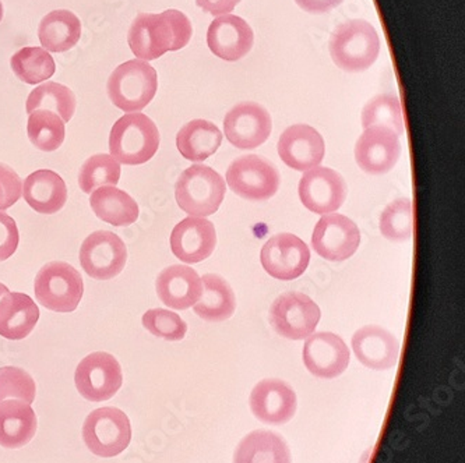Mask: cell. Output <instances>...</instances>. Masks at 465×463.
I'll use <instances>...</instances> for the list:
<instances>
[{"instance_id":"4","label":"cell","mask_w":465,"mask_h":463,"mask_svg":"<svg viewBox=\"0 0 465 463\" xmlns=\"http://www.w3.org/2000/svg\"><path fill=\"white\" fill-rule=\"evenodd\" d=\"M225 181L214 169L192 165L179 176L175 186L176 202L189 217L206 218L215 214L224 200Z\"/></svg>"},{"instance_id":"41","label":"cell","mask_w":465,"mask_h":463,"mask_svg":"<svg viewBox=\"0 0 465 463\" xmlns=\"http://www.w3.org/2000/svg\"><path fill=\"white\" fill-rule=\"evenodd\" d=\"M20 241L17 223L10 215L0 211V261L10 259L15 253Z\"/></svg>"},{"instance_id":"36","label":"cell","mask_w":465,"mask_h":463,"mask_svg":"<svg viewBox=\"0 0 465 463\" xmlns=\"http://www.w3.org/2000/svg\"><path fill=\"white\" fill-rule=\"evenodd\" d=\"M121 179V165L106 153L88 158L80 169L79 186L85 194L104 186H116Z\"/></svg>"},{"instance_id":"8","label":"cell","mask_w":465,"mask_h":463,"mask_svg":"<svg viewBox=\"0 0 465 463\" xmlns=\"http://www.w3.org/2000/svg\"><path fill=\"white\" fill-rule=\"evenodd\" d=\"M321 321V309L309 296L288 292L275 299L270 310V324L287 340L311 337Z\"/></svg>"},{"instance_id":"25","label":"cell","mask_w":465,"mask_h":463,"mask_svg":"<svg viewBox=\"0 0 465 463\" xmlns=\"http://www.w3.org/2000/svg\"><path fill=\"white\" fill-rule=\"evenodd\" d=\"M40 320V309L25 293H7L0 299V335L10 340L27 338Z\"/></svg>"},{"instance_id":"21","label":"cell","mask_w":465,"mask_h":463,"mask_svg":"<svg viewBox=\"0 0 465 463\" xmlns=\"http://www.w3.org/2000/svg\"><path fill=\"white\" fill-rule=\"evenodd\" d=\"M253 41V30L239 15H220L210 25L207 33L210 51L227 62H236L245 57L251 52Z\"/></svg>"},{"instance_id":"16","label":"cell","mask_w":465,"mask_h":463,"mask_svg":"<svg viewBox=\"0 0 465 463\" xmlns=\"http://www.w3.org/2000/svg\"><path fill=\"white\" fill-rule=\"evenodd\" d=\"M401 155L399 136L386 127H368L355 145L358 166L369 175H384L396 166Z\"/></svg>"},{"instance_id":"35","label":"cell","mask_w":465,"mask_h":463,"mask_svg":"<svg viewBox=\"0 0 465 463\" xmlns=\"http://www.w3.org/2000/svg\"><path fill=\"white\" fill-rule=\"evenodd\" d=\"M363 129L379 126L386 127L402 136L405 132L404 116H402L401 103L396 95L383 94L366 103L362 111Z\"/></svg>"},{"instance_id":"30","label":"cell","mask_w":465,"mask_h":463,"mask_svg":"<svg viewBox=\"0 0 465 463\" xmlns=\"http://www.w3.org/2000/svg\"><path fill=\"white\" fill-rule=\"evenodd\" d=\"M233 463H291V452L282 437L259 430L239 442Z\"/></svg>"},{"instance_id":"17","label":"cell","mask_w":465,"mask_h":463,"mask_svg":"<svg viewBox=\"0 0 465 463\" xmlns=\"http://www.w3.org/2000/svg\"><path fill=\"white\" fill-rule=\"evenodd\" d=\"M278 155L295 171L306 172L321 165L326 153L323 137L308 124L288 127L278 140Z\"/></svg>"},{"instance_id":"13","label":"cell","mask_w":465,"mask_h":463,"mask_svg":"<svg viewBox=\"0 0 465 463\" xmlns=\"http://www.w3.org/2000/svg\"><path fill=\"white\" fill-rule=\"evenodd\" d=\"M260 261L270 277L280 281L300 278L311 261V251L305 241L292 233H280L266 241Z\"/></svg>"},{"instance_id":"12","label":"cell","mask_w":465,"mask_h":463,"mask_svg":"<svg viewBox=\"0 0 465 463\" xmlns=\"http://www.w3.org/2000/svg\"><path fill=\"white\" fill-rule=\"evenodd\" d=\"M361 232L357 223L341 214L322 215L312 235L314 253L327 261H345L357 253Z\"/></svg>"},{"instance_id":"33","label":"cell","mask_w":465,"mask_h":463,"mask_svg":"<svg viewBox=\"0 0 465 463\" xmlns=\"http://www.w3.org/2000/svg\"><path fill=\"white\" fill-rule=\"evenodd\" d=\"M10 66L18 80L30 85L46 82L56 72L52 54L38 46H27L15 52L10 59Z\"/></svg>"},{"instance_id":"40","label":"cell","mask_w":465,"mask_h":463,"mask_svg":"<svg viewBox=\"0 0 465 463\" xmlns=\"http://www.w3.org/2000/svg\"><path fill=\"white\" fill-rule=\"evenodd\" d=\"M22 192L23 182L17 172L0 163V211L13 207L22 197Z\"/></svg>"},{"instance_id":"6","label":"cell","mask_w":465,"mask_h":463,"mask_svg":"<svg viewBox=\"0 0 465 463\" xmlns=\"http://www.w3.org/2000/svg\"><path fill=\"white\" fill-rule=\"evenodd\" d=\"M34 292L48 310L72 313L82 301L84 282L76 268L67 262H48L36 274Z\"/></svg>"},{"instance_id":"45","label":"cell","mask_w":465,"mask_h":463,"mask_svg":"<svg viewBox=\"0 0 465 463\" xmlns=\"http://www.w3.org/2000/svg\"><path fill=\"white\" fill-rule=\"evenodd\" d=\"M2 18H4V5L0 2V22H2Z\"/></svg>"},{"instance_id":"43","label":"cell","mask_w":465,"mask_h":463,"mask_svg":"<svg viewBox=\"0 0 465 463\" xmlns=\"http://www.w3.org/2000/svg\"><path fill=\"white\" fill-rule=\"evenodd\" d=\"M295 2L303 12L312 13V15H322V13L331 12L344 0H295Z\"/></svg>"},{"instance_id":"1","label":"cell","mask_w":465,"mask_h":463,"mask_svg":"<svg viewBox=\"0 0 465 463\" xmlns=\"http://www.w3.org/2000/svg\"><path fill=\"white\" fill-rule=\"evenodd\" d=\"M191 20L179 10L160 15L142 13L134 18L127 35L130 49L140 61H155L166 52H175L191 43Z\"/></svg>"},{"instance_id":"20","label":"cell","mask_w":465,"mask_h":463,"mask_svg":"<svg viewBox=\"0 0 465 463\" xmlns=\"http://www.w3.org/2000/svg\"><path fill=\"white\" fill-rule=\"evenodd\" d=\"M249 403L260 421L272 426L288 423L298 408L295 391L287 382L278 379L260 381L252 391Z\"/></svg>"},{"instance_id":"29","label":"cell","mask_w":465,"mask_h":463,"mask_svg":"<svg viewBox=\"0 0 465 463\" xmlns=\"http://www.w3.org/2000/svg\"><path fill=\"white\" fill-rule=\"evenodd\" d=\"M82 23L69 10H54L41 20L38 38L48 52L62 54L69 51L80 41Z\"/></svg>"},{"instance_id":"18","label":"cell","mask_w":465,"mask_h":463,"mask_svg":"<svg viewBox=\"0 0 465 463\" xmlns=\"http://www.w3.org/2000/svg\"><path fill=\"white\" fill-rule=\"evenodd\" d=\"M350 350L344 340L332 332L312 334L303 346V363L318 379L341 376L350 364Z\"/></svg>"},{"instance_id":"37","label":"cell","mask_w":465,"mask_h":463,"mask_svg":"<svg viewBox=\"0 0 465 463\" xmlns=\"http://www.w3.org/2000/svg\"><path fill=\"white\" fill-rule=\"evenodd\" d=\"M381 235L387 241L402 243L411 238L414 232L412 202L407 197L390 202L381 215Z\"/></svg>"},{"instance_id":"19","label":"cell","mask_w":465,"mask_h":463,"mask_svg":"<svg viewBox=\"0 0 465 463\" xmlns=\"http://www.w3.org/2000/svg\"><path fill=\"white\" fill-rule=\"evenodd\" d=\"M170 241L176 259L186 264H196L214 253L217 232L206 218L188 217L173 228Z\"/></svg>"},{"instance_id":"22","label":"cell","mask_w":465,"mask_h":463,"mask_svg":"<svg viewBox=\"0 0 465 463\" xmlns=\"http://www.w3.org/2000/svg\"><path fill=\"white\" fill-rule=\"evenodd\" d=\"M352 350L358 360L371 370H389L399 361V340L379 325L358 330L352 338Z\"/></svg>"},{"instance_id":"27","label":"cell","mask_w":465,"mask_h":463,"mask_svg":"<svg viewBox=\"0 0 465 463\" xmlns=\"http://www.w3.org/2000/svg\"><path fill=\"white\" fill-rule=\"evenodd\" d=\"M223 133L212 122L196 119L184 124L176 136V147L184 160L202 163L217 153Z\"/></svg>"},{"instance_id":"10","label":"cell","mask_w":465,"mask_h":463,"mask_svg":"<svg viewBox=\"0 0 465 463\" xmlns=\"http://www.w3.org/2000/svg\"><path fill=\"white\" fill-rule=\"evenodd\" d=\"M79 259L83 270L91 278L113 280L126 265V244L114 232L97 231L83 241Z\"/></svg>"},{"instance_id":"9","label":"cell","mask_w":465,"mask_h":463,"mask_svg":"<svg viewBox=\"0 0 465 463\" xmlns=\"http://www.w3.org/2000/svg\"><path fill=\"white\" fill-rule=\"evenodd\" d=\"M280 182V173L274 165L257 155L238 158L227 172L228 187L242 199L251 202L272 199Z\"/></svg>"},{"instance_id":"31","label":"cell","mask_w":465,"mask_h":463,"mask_svg":"<svg viewBox=\"0 0 465 463\" xmlns=\"http://www.w3.org/2000/svg\"><path fill=\"white\" fill-rule=\"evenodd\" d=\"M202 296L194 304V313L204 321L220 322L230 319L236 309V299L227 281L214 274L202 278Z\"/></svg>"},{"instance_id":"44","label":"cell","mask_w":465,"mask_h":463,"mask_svg":"<svg viewBox=\"0 0 465 463\" xmlns=\"http://www.w3.org/2000/svg\"><path fill=\"white\" fill-rule=\"evenodd\" d=\"M7 293H9V288H7L6 285H4V283L0 282V299L4 298V296H6Z\"/></svg>"},{"instance_id":"39","label":"cell","mask_w":465,"mask_h":463,"mask_svg":"<svg viewBox=\"0 0 465 463\" xmlns=\"http://www.w3.org/2000/svg\"><path fill=\"white\" fill-rule=\"evenodd\" d=\"M143 327L154 337L165 340H182L186 337L188 325L178 314L163 309H152L143 316Z\"/></svg>"},{"instance_id":"7","label":"cell","mask_w":465,"mask_h":463,"mask_svg":"<svg viewBox=\"0 0 465 463\" xmlns=\"http://www.w3.org/2000/svg\"><path fill=\"white\" fill-rule=\"evenodd\" d=\"M83 438L93 454L114 458L122 454L132 439L129 418L116 408L93 410L83 426Z\"/></svg>"},{"instance_id":"23","label":"cell","mask_w":465,"mask_h":463,"mask_svg":"<svg viewBox=\"0 0 465 463\" xmlns=\"http://www.w3.org/2000/svg\"><path fill=\"white\" fill-rule=\"evenodd\" d=\"M202 278L188 265H171L157 278V295L173 310H188L202 296Z\"/></svg>"},{"instance_id":"24","label":"cell","mask_w":465,"mask_h":463,"mask_svg":"<svg viewBox=\"0 0 465 463\" xmlns=\"http://www.w3.org/2000/svg\"><path fill=\"white\" fill-rule=\"evenodd\" d=\"M22 196L40 214H56L67 202V187L56 172L40 169L27 176Z\"/></svg>"},{"instance_id":"2","label":"cell","mask_w":465,"mask_h":463,"mask_svg":"<svg viewBox=\"0 0 465 463\" xmlns=\"http://www.w3.org/2000/svg\"><path fill=\"white\" fill-rule=\"evenodd\" d=\"M158 148L160 132L154 122L140 112L119 118L109 134L111 157L124 165H143L154 157Z\"/></svg>"},{"instance_id":"3","label":"cell","mask_w":465,"mask_h":463,"mask_svg":"<svg viewBox=\"0 0 465 463\" xmlns=\"http://www.w3.org/2000/svg\"><path fill=\"white\" fill-rule=\"evenodd\" d=\"M330 54L337 67L348 73L368 70L378 61L381 38L378 31L365 20H351L331 34Z\"/></svg>"},{"instance_id":"15","label":"cell","mask_w":465,"mask_h":463,"mask_svg":"<svg viewBox=\"0 0 465 463\" xmlns=\"http://www.w3.org/2000/svg\"><path fill=\"white\" fill-rule=\"evenodd\" d=\"M300 199L314 214H331L344 204L347 184L339 172L316 166L301 179Z\"/></svg>"},{"instance_id":"42","label":"cell","mask_w":465,"mask_h":463,"mask_svg":"<svg viewBox=\"0 0 465 463\" xmlns=\"http://www.w3.org/2000/svg\"><path fill=\"white\" fill-rule=\"evenodd\" d=\"M239 4H241V0H196L197 6L203 12L210 13L215 17L230 15Z\"/></svg>"},{"instance_id":"14","label":"cell","mask_w":465,"mask_h":463,"mask_svg":"<svg viewBox=\"0 0 465 463\" xmlns=\"http://www.w3.org/2000/svg\"><path fill=\"white\" fill-rule=\"evenodd\" d=\"M272 130V116L259 103H238L225 114V137L239 150H253L264 144Z\"/></svg>"},{"instance_id":"11","label":"cell","mask_w":465,"mask_h":463,"mask_svg":"<svg viewBox=\"0 0 465 463\" xmlns=\"http://www.w3.org/2000/svg\"><path fill=\"white\" fill-rule=\"evenodd\" d=\"M74 381L85 399L91 402L111 399L124 382L121 364L109 353H91L77 366Z\"/></svg>"},{"instance_id":"34","label":"cell","mask_w":465,"mask_h":463,"mask_svg":"<svg viewBox=\"0 0 465 463\" xmlns=\"http://www.w3.org/2000/svg\"><path fill=\"white\" fill-rule=\"evenodd\" d=\"M28 139L38 150L54 153L64 142V122L51 111H35L30 114L27 124Z\"/></svg>"},{"instance_id":"26","label":"cell","mask_w":465,"mask_h":463,"mask_svg":"<svg viewBox=\"0 0 465 463\" xmlns=\"http://www.w3.org/2000/svg\"><path fill=\"white\" fill-rule=\"evenodd\" d=\"M36 426L35 412L28 403L15 399L0 403V446L23 448L35 436Z\"/></svg>"},{"instance_id":"5","label":"cell","mask_w":465,"mask_h":463,"mask_svg":"<svg viewBox=\"0 0 465 463\" xmlns=\"http://www.w3.org/2000/svg\"><path fill=\"white\" fill-rule=\"evenodd\" d=\"M109 100L124 112H140L152 103L158 90V75L148 62H124L109 77Z\"/></svg>"},{"instance_id":"28","label":"cell","mask_w":465,"mask_h":463,"mask_svg":"<svg viewBox=\"0 0 465 463\" xmlns=\"http://www.w3.org/2000/svg\"><path fill=\"white\" fill-rule=\"evenodd\" d=\"M90 205L104 222L114 226H129L139 220L136 200L116 186H104L91 192Z\"/></svg>"},{"instance_id":"38","label":"cell","mask_w":465,"mask_h":463,"mask_svg":"<svg viewBox=\"0 0 465 463\" xmlns=\"http://www.w3.org/2000/svg\"><path fill=\"white\" fill-rule=\"evenodd\" d=\"M35 394V381L27 371L18 368L0 369V403L15 399L31 405Z\"/></svg>"},{"instance_id":"32","label":"cell","mask_w":465,"mask_h":463,"mask_svg":"<svg viewBox=\"0 0 465 463\" xmlns=\"http://www.w3.org/2000/svg\"><path fill=\"white\" fill-rule=\"evenodd\" d=\"M25 109L28 114L35 111L54 112L64 123H69L76 111V96L66 85L48 82L31 91Z\"/></svg>"}]
</instances>
